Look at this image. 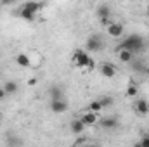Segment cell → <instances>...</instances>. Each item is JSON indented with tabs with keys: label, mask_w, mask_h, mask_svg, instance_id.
Returning <instances> with one entry per match:
<instances>
[{
	"label": "cell",
	"mask_w": 149,
	"mask_h": 147,
	"mask_svg": "<svg viewBox=\"0 0 149 147\" xmlns=\"http://www.w3.org/2000/svg\"><path fill=\"white\" fill-rule=\"evenodd\" d=\"M97 17L101 19V17H111V9L108 7V5H99V9H97Z\"/></svg>",
	"instance_id": "obj_16"
},
{
	"label": "cell",
	"mask_w": 149,
	"mask_h": 147,
	"mask_svg": "<svg viewBox=\"0 0 149 147\" xmlns=\"http://www.w3.org/2000/svg\"><path fill=\"white\" fill-rule=\"evenodd\" d=\"M99 23H101L102 26H108V24L111 23V17H101V19H99Z\"/></svg>",
	"instance_id": "obj_21"
},
{
	"label": "cell",
	"mask_w": 149,
	"mask_h": 147,
	"mask_svg": "<svg viewBox=\"0 0 149 147\" xmlns=\"http://www.w3.org/2000/svg\"><path fill=\"white\" fill-rule=\"evenodd\" d=\"M116 55H118V61L123 62V64H130V62L134 61V52L128 50V49L116 47Z\"/></svg>",
	"instance_id": "obj_6"
},
{
	"label": "cell",
	"mask_w": 149,
	"mask_h": 147,
	"mask_svg": "<svg viewBox=\"0 0 149 147\" xmlns=\"http://www.w3.org/2000/svg\"><path fill=\"white\" fill-rule=\"evenodd\" d=\"M106 33H108V37H111V38H120V37H123L125 28H123V24H121V23L111 21V23L106 26Z\"/></svg>",
	"instance_id": "obj_4"
},
{
	"label": "cell",
	"mask_w": 149,
	"mask_h": 147,
	"mask_svg": "<svg viewBox=\"0 0 149 147\" xmlns=\"http://www.w3.org/2000/svg\"><path fill=\"white\" fill-rule=\"evenodd\" d=\"M71 62L76 69H81V71H94L95 69V61L92 59V55H88V52L81 50V49H76L73 52V57H71Z\"/></svg>",
	"instance_id": "obj_1"
},
{
	"label": "cell",
	"mask_w": 149,
	"mask_h": 147,
	"mask_svg": "<svg viewBox=\"0 0 149 147\" xmlns=\"http://www.w3.org/2000/svg\"><path fill=\"white\" fill-rule=\"evenodd\" d=\"M23 7L28 9V10H31V12H38V10L43 7V3H42V2H33V0H31V2H26Z\"/></svg>",
	"instance_id": "obj_15"
},
{
	"label": "cell",
	"mask_w": 149,
	"mask_h": 147,
	"mask_svg": "<svg viewBox=\"0 0 149 147\" xmlns=\"http://www.w3.org/2000/svg\"><path fill=\"white\" fill-rule=\"evenodd\" d=\"M120 47L121 49H128V50H132L134 54H137V52H142L144 49H146V42H144V38L141 37V35H130V37H127L121 43H120Z\"/></svg>",
	"instance_id": "obj_2"
},
{
	"label": "cell",
	"mask_w": 149,
	"mask_h": 147,
	"mask_svg": "<svg viewBox=\"0 0 149 147\" xmlns=\"http://www.w3.org/2000/svg\"><path fill=\"white\" fill-rule=\"evenodd\" d=\"M102 47H104V42L99 35H90L85 42V50H88V52H99Z\"/></svg>",
	"instance_id": "obj_3"
},
{
	"label": "cell",
	"mask_w": 149,
	"mask_h": 147,
	"mask_svg": "<svg viewBox=\"0 0 149 147\" xmlns=\"http://www.w3.org/2000/svg\"><path fill=\"white\" fill-rule=\"evenodd\" d=\"M50 97L52 99H61L63 97V88L61 87H57V85H54V87H50Z\"/></svg>",
	"instance_id": "obj_17"
},
{
	"label": "cell",
	"mask_w": 149,
	"mask_h": 147,
	"mask_svg": "<svg viewBox=\"0 0 149 147\" xmlns=\"http://www.w3.org/2000/svg\"><path fill=\"white\" fill-rule=\"evenodd\" d=\"M85 123L80 119V118H76V119H73L71 123H70V130H71V133H74V135H81L83 132H85Z\"/></svg>",
	"instance_id": "obj_10"
},
{
	"label": "cell",
	"mask_w": 149,
	"mask_h": 147,
	"mask_svg": "<svg viewBox=\"0 0 149 147\" xmlns=\"http://www.w3.org/2000/svg\"><path fill=\"white\" fill-rule=\"evenodd\" d=\"M146 74H148V76H149V68H148V69H146Z\"/></svg>",
	"instance_id": "obj_27"
},
{
	"label": "cell",
	"mask_w": 149,
	"mask_h": 147,
	"mask_svg": "<svg viewBox=\"0 0 149 147\" xmlns=\"http://www.w3.org/2000/svg\"><path fill=\"white\" fill-rule=\"evenodd\" d=\"M99 71H101V74L104 78H113V76H116V73H118V69H116V66L113 62H101L99 64Z\"/></svg>",
	"instance_id": "obj_7"
},
{
	"label": "cell",
	"mask_w": 149,
	"mask_h": 147,
	"mask_svg": "<svg viewBox=\"0 0 149 147\" xmlns=\"http://www.w3.org/2000/svg\"><path fill=\"white\" fill-rule=\"evenodd\" d=\"M141 146H144V147H149V135H146V137H142V140L139 142Z\"/></svg>",
	"instance_id": "obj_22"
},
{
	"label": "cell",
	"mask_w": 149,
	"mask_h": 147,
	"mask_svg": "<svg viewBox=\"0 0 149 147\" xmlns=\"http://www.w3.org/2000/svg\"><path fill=\"white\" fill-rule=\"evenodd\" d=\"M0 119H2V114H0Z\"/></svg>",
	"instance_id": "obj_28"
},
{
	"label": "cell",
	"mask_w": 149,
	"mask_h": 147,
	"mask_svg": "<svg viewBox=\"0 0 149 147\" xmlns=\"http://www.w3.org/2000/svg\"><path fill=\"white\" fill-rule=\"evenodd\" d=\"M37 83H38L37 78H30V80H28V85H30V87H35Z\"/></svg>",
	"instance_id": "obj_23"
},
{
	"label": "cell",
	"mask_w": 149,
	"mask_h": 147,
	"mask_svg": "<svg viewBox=\"0 0 149 147\" xmlns=\"http://www.w3.org/2000/svg\"><path fill=\"white\" fill-rule=\"evenodd\" d=\"M87 109H88V111H94V112H97V114H99V112L102 111V104H101V101L97 99V101H92V102L88 104V107H87Z\"/></svg>",
	"instance_id": "obj_18"
},
{
	"label": "cell",
	"mask_w": 149,
	"mask_h": 147,
	"mask_svg": "<svg viewBox=\"0 0 149 147\" xmlns=\"http://www.w3.org/2000/svg\"><path fill=\"white\" fill-rule=\"evenodd\" d=\"M134 109L137 114H141V116H146L149 112V102L146 99H139V101H135L134 102Z\"/></svg>",
	"instance_id": "obj_9"
},
{
	"label": "cell",
	"mask_w": 149,
	"mask_h": 147,
	"mask_svg": "<svg viewBox=\"0 0 149 147\" xmlns=\"http://www.w3.org/2000/svg\"><path fill=\"white\" fill-rule=\"evenodd\" d=\"M5 95H7V94H5V90H3V88H0V101H2V99H5Z\"/></svg>",
	"instance_id": "obj_25"
},
{
	"label": "cell",
	"mask_w": 149,
	"mask_h": 147,
	"mask_svg": "<svg viewBox=\"0 0 149 147\" xmlns=\"http://www.w3.org/2000/svg\"><path fill=\"white\" fill-rule=\"evenodd\" d=\"M137 94H139V88H137L134 83H130V85L127 87V92H125V95H127V97H135Z\"/></svg>",
	"instance_id": "obj_19"
},
{
	"label": "cell",
	"mask_w": 149,
	"mask_h": 147,
	"mask_svg": "<svg viewBox=\"0 0 149 147\" xmlns=\"http://www.w3.org/2000/svg\"><path fill=\"white\" fill-rule=\"evenodd\" d=\"M80 119L85 123V126H94V125H97V123H99V116H97V112L88 111V109L80 116Z\"/></svg>",
	"instance_id": "obj_8"
},
{
	"label": "cell",
	"mask_w": 149,
	"mask_h": 147,
	"mask_svg": "<svg viewBox=\"0 0 149 147\" xmlns=\"http://www.w3.org/2000/svg\"><path fill=\"white\" fill-rule=\"evenodd\" d=\"M3 90H5L7 95H14V94L17 92V83H16V81H5Z\"/></svg>",
	"instance_id": "obj_14"
},
{
	"label": "cell",
	"mask_w": 149,
	"mask_h": 147,
	"mask_svg": "<svg viewBox=\"0 0 149 147\" xmlns=\"http://www.w3.org/2000/svg\"><path fill=\"white\" fill-rule=\"evenodd\" d=\"M99 123H101L102 128H106V130H113V128L118 126V118H114V116H108V118L99 119Z\"/></svg>",
	"instance_id": "obj_11"
},
{
	"label": "cell",
	"mask_w": 149,
	"mask_h": 147,
	"mask_svg": "<svg viewBox=\"0 0 149 147\" xmlns=\"http://www.w3.org/2000/svg\"><path fill=\"white\" fill-rule=\"evenodd\" d=\"M146 12H148V16H149V5H148V9H146Z\"/></svg>",
	"instance_id": "obj_26"
},
{
	"label": "cell",
	"mask_w": 149,
	"mask_h": 147,
	"mask_svg": "<svg viewBox=\"0 0 149 147\" xmlns=\"http://www.w3.org/2000/svg\"><path fill=\"white\" fill-rule=\"evenodd\" d=\"M19 16H21L24 21H28V23H33V21H35V17H37V12H31V10H28V9H24V7H21V10H19Z\"/></svg>",
	"instance_id": "obj_13"
},
{
	"label": "cell",
	"mask_w": 149,
	"mask_h": 147,
	"mask_svg": "<svg viewBox=\"0 0 149 147\" xmlns=\"http://www.w3.org/2000/svg\"><path fill=\"white\" fill-rule=\"evenodd\" d=\"M16 62H17V66H21V68H30V66H33V64H31V59H30L26 54H17V55H16Z\"/></svg>",
	"instance_id": "obj_12"
},
{
	"label": "cell",
	"mask_w": 149,
	"mask_h": 147,
	"mask_svg": "<svg viewBox=\"0 0 149 147\" xmlns=\"http://www.w3.org/2000/svg\"><path fill=\"white\" fill-rule=\"evenodd\" d=\"M70 109V104L61 97V99H52L50 101V111L52 112H56V114H63V112H66V111Z\"/></svg>",
	"instance_id": "obj_5"
},
{
	"label": "cell",
	"mask_w": 149,
	"mask_h": 147,
	"mask_svg": "<svg viewBox=\"0 0 149 147\" xmlns=\"http://www.w3.org/2000/svg\"><path fill=\"white\" fill-rule=\"evenodd\" d=\"M0 2H2L3 5H12V3H14L16 0H0Z\"/></svg>",
	"instance_id": "obj_24"
},
{
	"label": "cell",
	"mask_w": 149,
	"mask_h": 147,
	"mask_svg": "<svg viewBox=\"0 0 149 147\" xmlns=\"http://www.w3.org/2000/svg\"><path fill=\"white\" fill-rule=\"evenodd\" d=\"M99 101H101V104H102V109H104V107H111L113 102H114L113 97H109V95H104V97H101Z\"/></svg>",
	"instance_id": "obj_20"
}]
</instances>
